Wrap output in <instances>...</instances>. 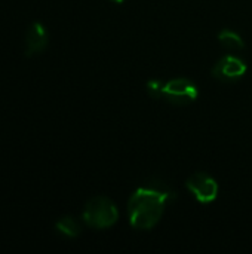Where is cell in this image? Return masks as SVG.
Masks as SVG:
<instances>
[{
	"instance_id": "cell-4",
	"label": "cell",
	"mask_w": 252,
	"mask_h": 254,
	"mask_svg": "<svg viewBox=\"0 0 252 254\" xmlns=\"http://www.w3.org/2000/svg\"><path fill=\"white\" fill-rule=\"evenodd\" d=\"M186 188L192 196L203 205L212 204L218 198L220 186L218 182L205 171H196L186 180Z\"/></svg>"
},
{
	"instance_id": "cell-2",
	"label": "cell",
	"mask_w": 252,
	"mask_h": 254,
	"mask_svg": "<svg viewBox=\"0 0 252 254\" xmlns=\"http://www.w3.org/2000/svg\"><path fill=\"white\" fill-rule=\"evenodd\" d=\"M146 91L153 100H162L172 106H187L199 98L198 85L187 77H174L169 80L151 79L146 83Z\"/></svg>"
},
{
	"instance_id": "cell-7",
	"label": "cell",
	"mask_w": 252,
	"mask_h": 254,
	"mask_svg": "<svg viewBox=\"0 0 252 254\" xmlns=\"http://www.w3.org/2000/svg\"><path fill=\"white\" fill-rule=\"evenodd\" d=\"M218 42L224 49L230 52H238L245 48V40L242 39V36L230 28H224L218 33Z\"/></svg>"
},
{
	"instance_id": "cell-1",
	"label": "cell",
	"mask_w": 252,
	"mask_h": 254,
	"mask_svg": "<svg viewBox=\"0 0 252 254\" xmlns=\"http://www.w3.org/2000/svg\"><path fill=\"white\" fill-rule=\"evenodd\" d=\"M175 192L162 180L153 179L138 186L128 199L129 225L137 231H151L163 217Z\"/></svg>"
},
{
	"instance_id": "cell-6",
	"label": "cell",
	"mask_w": 252,
	"mask_h": 254,
	"mask_svg": "<svg viewBox=\"0 0 252 254\" xmlns=\"http://www.w3.org/2000/svg\"><path fill=\"white\" fill-rule=\"evenodd\" d=\"M49 43V34L46 27L42 22H33L25 33V39H24V51L27 57H33V55H39L42 54L46 46Z\"/></svg>"
},
{
	"instance_id": "cell-9",
	"label": "cell",
	"mask_w": 252,
	"mask_h": 254,
	"mask_svg": "<svg viewBox=\"0 0 252 254\" xmlns=\"http://www.w3.org/2000/svg\"><path fill=\"white\" fill-rule=\"evenodd\" d=\"M113 3H116V4H122V3H125L126 0H111Z\"/></svg>"
},
{
	"instance_id": "cell-8",
	"label": "cell",
	"mask_w": 252,
	"mask_h": 254,
	"mask_svg": "<svg viewBox=\"0 0 252 254\" xmlns=\"http://www.w3.org/2000/svg\"><path fill=\"white\" fill-rule=\"evenodd\" d=\"M55 229L58 234L67 237V238H76L82 232L80 223L73 216H64L55 223Z\"/></svg>"
},
{
	"instance_id": "cell-5",
	"label": "cell",
	"mask_w": 252,
	"mask_h": 254,
	"mask_svg": "<svg viewBox=\"0 0 252 254\" xmlns=\"http://www.w3.org/2000/svg\"><path fill=\"white\" fill-rule=\"evenodd\" d=\"M247 71H248V65L245 60L233 54L223 55L211 68L212 77L224 83H232L242 79Z\"/></svg>"
},
{
	"instance_id": "cell-3",
	"label": "cell",
	"mask_w": 252,
	"mask_h": 254,
	"mask_svg": "<svg viewBox=\"0 0 252 254\" xmlns=\"http://www.w3.org/2000/svg\"><path fill=\"white\" fill-rule=\"evenodd\" d=\"M82 220L92 229H107L119 220V210L110 198L102 195L94 196L85 204Z\"/></svg>"
}]
</instances>
